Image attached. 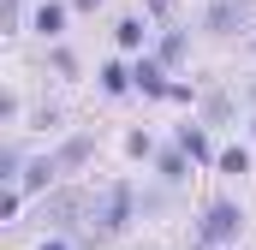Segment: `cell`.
I'll list each match as a JSON object with an SVG mask.
<instances>
[{"label":"cell","mask_w":256,"mask_h":250,"mask_svg":"<svg viewBox=\"0 0 256 250\" xmlns=\"http://www.w3.org/2000/svg\"><path fill=\"white\" fill-rule=\"evenodd\" d=\"M131 84H137L143 96H167V90H173V84H167V78H161V72H155V66H149V60H143V66H137V72H131Z\"/></svg>","instance_id":"277c9868"},{"label":"cell","mask_w":256,"mask_h":250,"mask_svg":"<svg viewBox=\"0 0 256 250\" xmlns=\"http://www.w3.org/2000/svg\"><path fill=\"white\" fill-rule=\"evenodd\" d=\"M220 167H226V173H244V167H250V155H244V149H226V155H220Z\"/></svg>","instance_id":"4fadbf2b"},{"label":"cell","mask_w":256,"mask_h":250,"mask_svg":"<svg viewBox=\"0 0 256 250\" xmlns=\"http://www.w3.org/2000/svg\"><path fill=\"white\" fill-rule=\"evenodd\" d=\"M90 149H96V137H72L54 161H60V167H78V161H90Z\"/></svg>","instance_id":"5b68a950"},{"label":"cell","mask_w":256,"mask_h":250,"mask_svg":"<svg viewBox=\"0 0 256 250\" xmlns=\"http://www.w3.org/2000/svg\"><path fill=\"white\" fill-rule=\"evenodd\" d=\"M126 214H131V190L114 185V190H108V202H102V232H120V226H126Z\"/></svg>","instance_id":"3957f363"},{"label":"cell","mask_w":256,"mask_h":250,"mask_svg":"<svg viewBox=\"0 0 256 250\" xmlns=\"http://www.w3.org/2000/svg\"><path fill=\"white\" fill-rule=\"evenodd\" d=\"M256 0H214L208 6V18H202V30H214V36H226V30H238L244 24V12H250Z\"/></svg>","instance_id":"7a4b0ae2"},{"label":"cell","mask_w":256,"mask_h":250,"mask_svg":"<svg viewBox=\"0 0 256 250\" xmlns=\"http://www.w3.org/2000/svg\"><path fill=\"white\" fill-rule=\"evenodd\" d=\"M60 24H66V12L54 6V0H48V6L36 12V30H42V36H60Z\"/></svg>","instance_id":"ba28073f"},{"label":"cell","mask_w":256,"mask_h":250,"mask_svg":"<svg viewBox=\"0 0 256 250\" xmlns=\"http://www.w3.org/2000/svg\"><path fill=\"white\" fill-rule=\"evenodd\" d=\"M238 226H244V214L232 202H208V214L196 226V244H226V238H238Z\"/></svg>","instance_id":"6da1fadb"},{"label":"cell","mask_w":256,"mask_h":250,"mask_svg":"<svg viewBox=\"0 0 256 250\" xmlns=\"http://www.w3.org/2000/svg\"><path fill=\"white\" fill-rule=\"evenodd\" d=\"M18 12H24V0H6V24H18Z\"/></svg>","instance_id":"5bb4252c"},{"label":"cell","mask_w":256,"mask_h":250,"mask_svg":"<svg viewBox=\"0 0 256 250\" xmlns=\"http://www.w3.org/2000/svg\"><path fill=\"white\" fill-rule=\"evenodd\" d=\"M72 6H78V12H96V0H72Z\"/></svg>","instance_id":"9a60e30c"},{"label":"cell","mask_w":256,"mask_h":250,"mask_svg":"<svg viewBox=\"0 0 256 250\" xmlns=\"http://www.w3.org/2000/svg\"><path fill=\"white\" fill-rule=\"evenodd\" d=\"M161 60H185V36H179V30H173V36L161 42Z\"/></svg>","instance_id":"7c38bea8"},{"label":"cell","mask_w":256,"mask_h":250,"mask_svg":"<svg viewBox=\"0 0 256 250\" xmlns=\"http://www.w3.org/2000/svg\"><path fill=\"white\" fill-rule=\"evenodd\" d=\"M120 48H143V18H120Z\"/></svg>","instance_id":"9c48e42d"},{"label":"cell","mask_w":256,"mask_h":250,"mask_svg":"<svg viewBox=\"0 0 256 250\" xmlns=\"http://www.w3.org/2000/svg\"><path fill=\"white\" fill-rule=\"evenodd\" d=\"M42 250H66V244H42Z\"/></svg>","instance_id":"2e32d148"},{"label":"cell","mask_w":256,"mask_h":250,"mask_svg":"<svg viewBox=\"0 0 256 250\" xmlns=\"http://www.w3.org/2000/svg\"><path fill=\"white\" fill-rule=\"evenodd\" d=\"M54 173H60V161H36V167L24 173V185H30V190H42L48 179H54Z\"/></svg>","instance_id":"30bf717a"},{"label":"cell","mask_w":256,"mask_h":250,"mask_svg":"<svg viewBox=\"0 0 256 250\" xmlns=\"http://www.w3.org/2000/svg\"><path fill=\"white\" fill-rule=\"evenodd\" d=\"M179 149H185L191 161H208V137H202L196 125H185V131H179Z\"/></svg>","instance_id":"52a82bcc"},{"label":"cell","mask_w":256,"mask_h":250,"mask_svg":"<svg viewBox=\"0 0 256 250\" xmlns=\"http://www.w3.org/2000/svg\"><path fill=\"white\" fill-rule=\"evenodd\" d=\"M126 84H131V72H126L120 60H108V66H102V90H108V96H126Z\"/></svg>","instance_id":"8992f818"},{"label":"cell","mask_w":256,"mask_h":250,"mask_svg":"<svg viewBox=\"0 0 256 250\" xmlns=\"http://www.w3.org/2000/svg\"><path fill=\"white\" fill-rule=\"evenodd\" d=\"M161 173H167V179H185V149H173V155H161Z\"/></svg>","instance_id":"8fae6325"}]
</instances>
